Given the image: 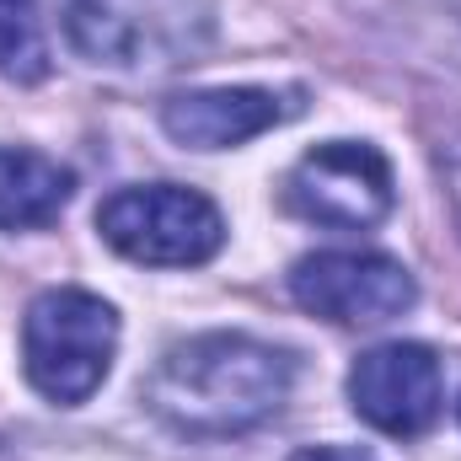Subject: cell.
<instances>
[{
	"label": "cell",
	"instance_id": "cell-1",
	"mask_svg": "<svg viewBox=\"0 0 461 461\" xmlns=\"http://www.w3.org/2000/svg\"><path fill=\"white\" fill-rule=\"evenodd\" d=\"M290 348L263 344L252 333H199L156 359L145 381V408L188 440H230L268 424L290 402Z\"/></svg>",
	"mask_w": 461,
	"mask_h": 461
},
{
	"label": "cell",
	"instance_id": "cell-2",
	"mask_svg": "<svg viewBox=\"0 0 461 461\" xmlns=\"http://www.w3.org/2000/svg\"><path fill=\"white\" fill-rule=\"evenodd\" d=\"M65 43L113 76H167L210 54L215 0H59Z\"/></svg>",
	"mask_w": 461,
	"mask_h": 461
},
{
	"label": "cell",
	"instance_id": "cell-3",
	"mask_svg": "<svg viewBox=\"0 0 461 461\" xmlns=\"http://www.w3.org/2000/svg\"><path fill=\"white\" fill-rule=\"evenodd\" d=\"M118 354V312L76 285L43 290L22 317V370L38 397L76 408L86 402Z\"/></svg>",
	"mask_w": 461,
	"mask_h": 461
},
{
	"label": "cell",
	"instance_id": "cell-4",
	"mask_svg": "<svg viewBox=\"0 0 461 461\" xmlns=\"http://www.w3.org/2000/svg\"><path fill=\"white\" fill-rule=\"evenodd\" d=\"M97 230L118 258L145 268H199L226 247L215 199L183 183H129L97 204Z\"/></svg>",
	"mask_w": 461,
	"mask_h": 461
},
{
	"label": "cell",
	"instance_id": "cell-5",
	"mask_svg": "<svg viewBox=\"0 0 461 461\" xmlns=\"http://www.w3.org/2000/svg\"><path fill=\"white\" fill-rule=\"evenodd\" d=\"M285 199L301 221L328 230H370L397 204L392 161L365 140H328L306 150L285 183Z\"/></svg>",
	"mask_w": 461,
	"mask_h": 461
},
{
	"label": "cell",
	"instance_id": "cell-6",
	"mask_svg": "<svg viewBox=\"0 0 461 461\" xmlns=\"http://www.w3.org/2000/svg\"><path fill=\"white\" fill-rule=\"evenodd\" d=\"M290 295L339 328H381L413 312L419 285L386 252H306L290 268Z\"/></svg>",
	"mask_w": 461,
	"mask_h": 461
},
{
	"label": "cell",
	"instance_id": "cell-7",
	"mask_svg": "<svg viewBox=\"0 0 461 461\" xmlns=\"http://www.w3.org/2000/svg\"><path fill=\"white\" fill-rule=\"evenodd\" d=\"M348 402L370 429L413 440L446 408V370L429 344H375L348 370Z\"/></svg>",
	"mask_w": 461,
	"mask_h": 461
},
{
	"label": "cell",
	"instance_id": "cell-8",
	"mask_svg": "<svg viewBox=\"0 0 461 461\" xmlns=\"http://www.w3.org/2000/svg\"><path fill=\"white\" fill-rule=\"evenodd\" d=\"M295 113L279 92L263 86H204V92H177L161 103V129L188 145V150H230L258 140L263 129L285 123Z\"/></svg>",
	"mask_w": 461,
	"mask_h": 461
},
{
	"label": "cell",
	"instance_id": "cell-9",
	"mask_svg": "<svg viewBox=\"0 0 461 461\" xmlns=\"http://www.w3.org/2000/svg\"><path fill=\"white\" fill-rule=\"evenodd\" d=\"M70 188L76 177L54 156L27 145H0V230H38L59 221Z\"/></svg>",
	"mask_w": 461,
	"mask_h": 461
},
{
	"label": "cell",
	"instance_id": "cell-10",
	"mask_svg": "<svg viewBox=\"0 0 461 461\" xmlns=\"http://www.w3.org/2000/svg\"><path fill=\"white\" fill-rule=\"evenodd\" d=\"M0 76L16 86H38L49 76V38L38 22V0H0Z\"/></svg>",
	"mask_w": 461,
	"mask_h": 461
},
{
	"label": "cell",
	"instance_id": "cell-11",
	"mask_svg": "<svg viewBox=\"0 0 461 461\" xmlns=\"http://www.w3.org/2000/svg\"><path fill=\"white\" fill-rule=\"evenodd\" d=\"M440 177H446V199H451V215H456L461 230V134H451L440 145Z\"/></svg>",
	"mask_w": 461,
	"mask_h": 461
},
{
	"label": "cell",
	"instance_id": "cell-12",
	"mask_svg": "<svg viewBox=\"0 0 461 461\" xmlns=\"http://www.w3.org/2000/svg\"><path fill=\"white\" fill-rule=\"evenodd\" d=\"M290 461H375L370 451H354V446H306Z\"/></svg>",
	"mask_w": 461,
	"mask_h": 461
},
{
	"label": "cell",
	"instance_id": "cell-13",
	"mask_svg": "<svg viewBox=\"0 0 461 461\" xmlns=\"http://www.w3.org/2000/svg\"><path fill=\"white\" fill-rule=\"evenodd\" d=\"M456 413H461V402H456Z\"/></svg>",
	"mask_w": 461,
	"mask_h": 461
}]
</instances>
